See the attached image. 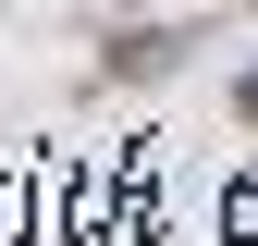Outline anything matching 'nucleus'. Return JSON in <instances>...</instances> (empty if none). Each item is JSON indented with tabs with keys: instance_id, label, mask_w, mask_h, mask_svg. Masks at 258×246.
<instances>
[{
	"instance_id": "obj_1",
	"label": "nucleus",
	"mask_w": 258,
	"mask_h": 246,
	"mask_svg": "<svg viewBox=\"0 0 258 246\" xmlns=\"http://www.w3.org/2000/svg\"><path fill=\"white\" fill-rule=\"evenodd\" d=\"M246 111H258V61H246Z\"/></svg>"
}]
</instances>
